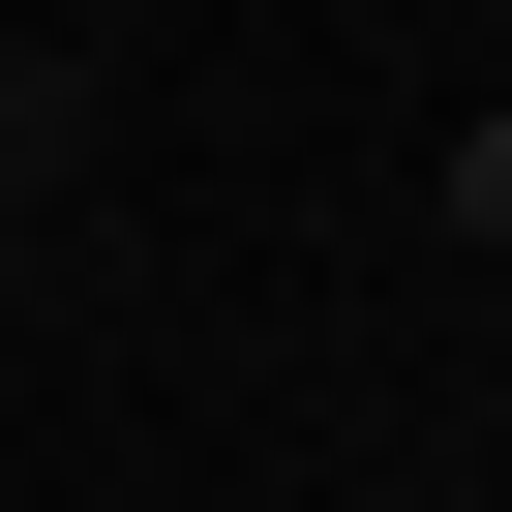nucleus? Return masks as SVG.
<instances>
[{
  "mask_svg": "<svg viewBox=\"0 0 512 512\" xmlns=\"http://www.w3.org/2000/svg\"><path fill=\"white\" fill-rule=\"evenodd\" d=\"M61 151H91V61H61V31H0V211H31Z\"/></svg>",
  "mask_w": 512,
  "mask_h": 512,
  "instance_id": "obj_1",
  "label": "nucleus"
},
{
  "mask_svg": "<svg viewBox=\"0 0 512 512\" xmlns=\"http://www.w3.org/2000/svg\"><path fill=\"white\" fill-rule=\"evenodd\" d=\"M0 302H31V241H0Z\"/></svg>",
  "mask_w": 512,
  "mask_h": 512,
  "instance_id": "obj_3",
  "label": "nucleus"
},
{
  "mask_svg": "<svg viewBox=\"0 0 512 512\" xmlns=\"http://www.w3.org/2000/svg\"><path fill=\"white\" fill-rule=\"evenodd\" d=\"M452 241L512 272V91H452Z\"/></svg>",
  "mask_w": 512,
  "mask_h": 512,
  "instance_id": "obj_2",
  "label": "nucleus"
}]
</instances>
